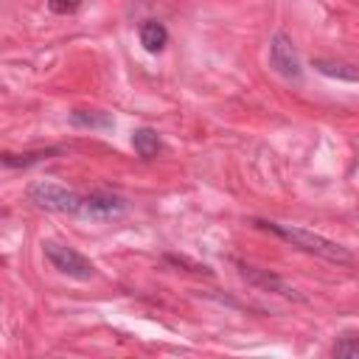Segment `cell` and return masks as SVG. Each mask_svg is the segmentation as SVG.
<instances>
[{"mask_svg":"<svg viewBox=\"0 0 359 359\" xmlns=\"http://www.w3.org/2000/svg\"><path fill=\"white\" fill-rule=\"evenodd\" d=\"M334 356H345V359H359V337H342L334 342L331 348Z\"/></svg>","mask_w":359,"mask_h":359,"instance_id":"obj_12","label":"cell"},{"mask_svg":"<svg viewBox=\"0 0 359 359\" xmlns=\"http://www.w3.org/2000/svg\"><path fill=\"white\" fill-rule=\"evenodd\" d=\"M126 213V199L118 194H107V191H95V194H84L81 199V216L79 219H90V222H115Z\"/></svg>","mask_w":359,"mask_h":359,"instance_id":"obj_5","label":"cell"},{"mask_svg":"<svg viewBox=\"0 0 359 359\" xmlns=\"http://www.w3.org/2000/svg\"><path fill=\"white\" fill-rule=\"evenodd\" d=\"M311 67L328 79H339V81H359V65H351V62H339V59H325V56H317L311 62Z\"/></svg>","mask_w":359,"mask_h":359,"instance_id":"obj_7","label":"cell"},{"mask_svg":"<svg viewBox=\"0 0 359 359\" xmlns=\"http://www.w3.org/2000/svg\"><path fill=\"white\" fill-rule=\"evenodd\" d=\"M65 149L62 146H48V149H34V151H22V154H14V151H6L3 154V165L6 168H28L34 163H42L53 154H62Z\"/></svg>","mask_w":359,"mask_h":359,"instance_id":"obj_9","label":"cell"},{"mask_svg":"<svg viewBox=\"0 0 359 359\" xmlns=\"http://www.w3.org/2000/svg\"><path fill=\"white\" fill-rule=\"evenodd\" d=\"M84 6V0H48V8L53 14H73Z\"/></svg>","mask_w":359,"mask_h":359,"instance_id":"obj_13","label":"cell"},{"mask_svg":"<svg viewBox=\"0 0 359 359\" xmlns=\"http://www.w3.org/2000/svg\"><path fill=\"white\" fill-rule=\"evenodd\" d=\"M42 252H45L48 264H50L56 272H62V275H67V278H73V280H90V278H95V264H93L87 255H81L79 250L67 247V244L45 241V244H42Z\"/></svg>","mask_w":359,"mask_h":359,"instance_id":"obj_3","label":"cell"},{"mask_svg":"<svg viewBox=\"0 0 359 359\" xmlns=\"http://www.w3.org/2000/svg\"><path fill=\"white\" fill-rule=\"evenodd\" d=\"M70 123L79 129H112V118L101 109H73Z\"/></svg>","mask_w":359,"mask_h":359,"instance_id":"obj_10","label":"cell"},{"mask_svg":"<svg viewBox=\"0 0 359 359\" xmlns=\"http://www.w3.org/2000/svg\"><path fill=\"white\" fill-rule=\"evenodd\" d=\"M132 146H135V151L143 157V160H151L157 151H160V135L151 129V126H140V129H135V135H132Z\"/></svg>","mask_w":359,"mask_h":359,"instance_id":"obj_11","label":"cell"},{"mask_svg":"<svg viewBox=\"0 0 359 359\" xmlns=\"http://www.w3.org/2000/svg\"><path fill=\"white\" fill-rule=\"evenodd\" d=\"M236 266H238V275L247 283H252L264 292H275V294H283V297H292V300H303V294L294 286H289L280 275H275L269 269H261V266H252V264H241V261H236Z\"/></svg>","mask_w":359,"mask_h":359,"instance_id":"obj_6","label":"cell"},{"mask_svg":"<svg viewBox=\"0 0 359 359\" xmlns=\"http://www.w3.org/2000/svg\"><path fill=\"white\" fill-rule=\"evenodd\" d=\"M137 36H140V45H143L146 53H160V50L165 48V42H168V31H165V25H163L160 20H146V22H140Z\"/></svg>","mask_w":359,"mask_h":359,"instance_id":"obj_8","label":"cell"},{"mask_svg":"<svg viewBox=\"0 0 359 359\" xmlns=\"http://www.w3.org/2000/svg\"><path fill=\"white\" fill-rule=\"evenodd\" d=\"M269 65L286 81H300L303 79V62H300V53H297L289 34H283V31L272 34V39H269Z\"/></svg>","mask_w":359,"mask_h":359,"instance_id":"obj_4","label":"cell"},{"mask_svg":"<svg viewBox=\"0 0 359 359\" xmlns=\"http://www.w3.org/2000/svg\"><path fill=\"white\" fill-rule=\"evenodd\" d=\"M255 224L261 230H266V233L289 241L292 247L323 258V261H331V264H351L353 261V255H351L348 247H342V244H337V241H331V238H325V236H320L314 230H306L300 224H280V222H269V219H255Z\"/></svg>","mask_w":359,"mask_h":359,"instance_id":"obj_1","label":"cell"},{"mask_svg":"<svg viewBox=\"0 0 359 359\" xmlns=\"http://www.w3.org/2000/svg\"><path fill=\"white\" fill-rule=\"evenodd\" d=\"M28 199L50 213H67V216H81V199L84 194H76L73 188H65L53 180H36L28 185Z\"/></svg>","mask_w":359,"mask_h":359,"instance_id":"obj_2","label":"cell"}]
</instances>
